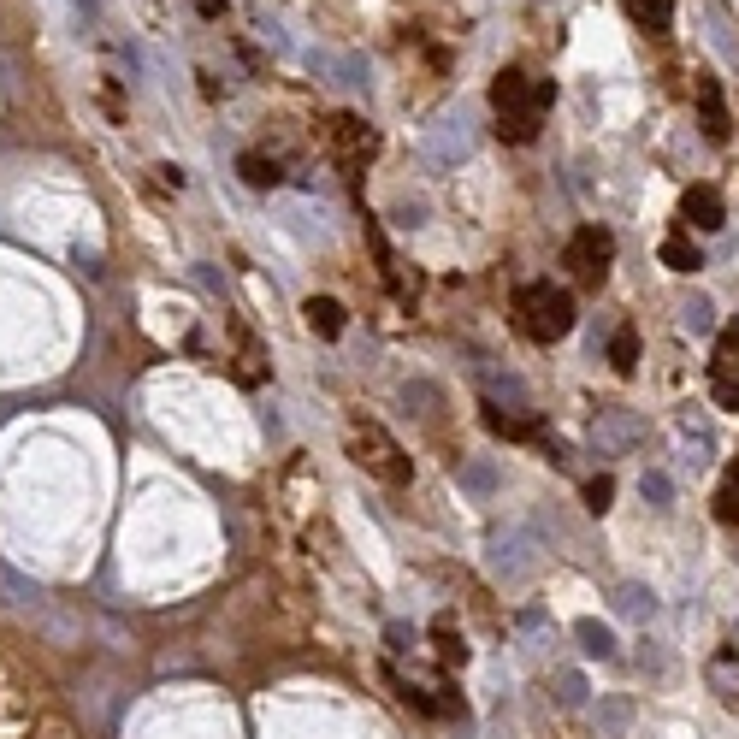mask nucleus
I'll return each instance as SVG.
<instances>
[{
    "label": "nucleus",
    "mask_w": 739,
    "mask_h": 739,
    "mask_svg": "<svg viewBox=\"0 0 739 739\" xmlns=\"http://www.w3.org/2000/svg\"><path fill=\"white\" fill-rule=\"evenodd\" d=\"M550 83L544 77H527V71H497V83H491V113H497V131L509 136V142H533L538 125H544V113H550Z\"/></svg>",
    "instance_id": "obj_1"
},
{
    "label": "nucleus",
    "mask_w": 739,
    "mask_h": 739,
    "mask_svg": "<svg viewBox=\"0 0 739 739\" xmlns=\"http://www.w3.org/2000/svg\"><path fill=\"white\" fill-rule=\"evenodd\" d=\"M349 462L367 473V479H379V485H391V491H403L408 479H414V462H408V450L379 426V420H349Z\"/></svg>",
    "instance_id": "obj_2"
},
{
    "label": "nucleus",
    "mask_w": 739,
    "mask_h": 739,
    "mask_svg": "<svg viewBox=\"0 0 739 739\" xmlns=\"http://www.w3.org/2000/svg\"><path fill=\"white\" fill-rule=\"evenodd\" d=\"M515 326L533 337V343H556V337L574 332V296L550 278H533L515 290Z\"/></svg>",
    "instance_id": "obj_3"
},
{
    "label": "nucleus",
    "mask_w": 739,
    "mask_h": 739,
    "mask_svg": "<svg viewBox=\"0 0 739 739\" xmlns=\"http://www.w3.org/2000/svg\"><path fill=\"white\" fill-rule=\"evenodd\" d=\"M615 261V237H609L604 225H580L574 237H568V249H562V267L574 272L580 284H598Z\"/></svg>",
    "instance_id": "obj_4"
},
{
    "label": "nucleus",
    "mask_w": 739,
    "mask_h": 739,
    "mask_svg": "<svg viewBox=\"0 0 739 739\" xmlns=\"http://www.w3.org/2000/svg\"><path fill=\"white\" fill-rule=\"evenodd\" d=\"M326 136H332V160L355 178L373 154H379V136H373V125L367 119H355V113H337L332 125H326Z\"/></svg>",
    "instance_id": "obj_5"
},
{
    "label": "nucleus",
    "mask_w": 739,
    "mask_h": 739,
    "mask_svg": "<svg viewBox=\"0 0 739 739\" xmlns=\"http://www.w3.org/2000/svg\"><path fill=\"white\" fill-rule=\"evenodd\" d=\"M710 397H716V408H739V332L734 326L716 337V355H710Z\"/></svg>",
    "instance_id": "obj_6"
},
{
    "label": "nucleus",
    "mask_w": 739,
    "mask_h": 739,
    "mask_svg": "<svg viewBox=\"0 0 739 739\" xmlns=\"http://www.w3.org/2000/svg\"><path fill=\"white\" fill-rule=\"evenodd\" d=\"M680 219H686V225H698V231H722V225H728V202H722V190L692 184V190L680 196Z\"/></svg>",
    "instance_id": "obj_7"
},
{
    "label": "nucleus",
    "mask_w": 739,
    "mask_h": 739,
    "mask_svg": "<svg viewBox=\"0 0 739 739\" xmlns=\"http://www.w3.org/2000/svg\"><path fill=\"white\" fill-rule=\"evenodd\" d=\"M698 113H704V136H710V142H722V136L734 131V119H728V107H722V89H716V83H698Z\"/></svg>",
    "instance_id": "obj_8"
},
{
    "label": "nucleus",
    "mask_w": 739,
    "mask_h": 739,
    "mask_svg": "<svg viewBox=\"0 0 739 739\" xmlns=\"http://www.w3.org/2000/svg\"><path fill=\"white\" fill-rule=\"evenodd\" d=\"M302 314H308V326H314L320 337H343V302H332V296H308Z\"/></svg>",
    "instance_id": "obj_9"
},
{
    "label": "nucleus",
    "mask_w": 739,
    "mask_h": 739,
    "mask_svg": "<svg viewBox=\"0 0 739 739\" xmlns=\"http://www.w3.org/2000/svg\"><path fill=\"white\" fill-rule=\"evenodd\" d=\"M657 255H663V267H669V272H698V267H704V255H698V243H692V237H663V249H657Z\"/></svg>",
    "instance_id": "obj_10"
},
{
    "label": "nucleus",
    "mask_w": 739,
    "mask_h": 739,
    "mask_svg": "<svg viewBox=\"0 0 739 739\" xmlns=\"http://www.w3.org/2000/svg\"><path fill=\"white\" fill-rule=\"evenodd\" d=\"M261 361H267V355H261V343L237 326V379H243V385H261V373H267Z\"/></svg>",
    "instance_id": "obj_11"
},
{
    "label": "nucleus",
    "mask_w": 739,
    "mask_h": 739,
    "mask_svg": "<svg viewBox=\"0 0 739 739\" xmlns=\"http://www.w3.org/2000/svg\"><path fill=\"white\" fill-rule=\"evenodd\" d=\"M432 645H438V663H462V657H468V645H462V633H456L450 615L432 621Z\"/></svg>",
    "instance_id": "obj_12"
},
{
    "label": "nucleus",
    "mask_w": 739,
    "mask_h": 739,
    "mask_svg": "<svg viewBox=\"0 0 739 739\" xmlns=\"http://www.w3.org/2000/svg\"><path fill=\"white\" fill-rule=\"evenodd\" d=\"M627 12H633V24H645V30H669L674 24V0H627Z\"/></svg>",
    "instance_id": "obj_13"
},
{
    "label": "nucleus",
    "mask_w": 739,
    "mask_h": 739,
    "mask_svg": "<svg viewBox=\"0 0 739 739\" xmlns=\"http://www.w3.org/2000/svg\"><path fill=\"white\" fill-rule=\"evenodd\" d=\"M609 361H615V373H633L639 367V332L633 326H621V332L609 337Z\"/></svg>",
    "instance_id": "obj_14"
},
{
    "label": "nucleus",
    "mask_w": 739,
    "mask_h": 739,
    "mask_svg": "<svg viewBox=\"0 0 739 739\" xmlns=\"http://www.w3.org/2000/svg\"><path fill=\"white\" fill-rule=\"evenodd\" d=\"M237 172H243V184H255V190H272V184H278V160H267V154H243Z\"/></svg>",
    "instance_id": "obj_15"
},
{
    "label": "nucleus",
    "mask_w": 739,
    "mask_h": 739,
    "mask_svg": "<svg viewBox=\"0 0 739 739\" xmlns=\"http://www.w3.org/2000/svg\"><path fill=\"white\" fill-rule=\"evenodd\" d=\"M716 521H722V527H739V462L728 468L722 491H716Z\"/></svg>",
    "instance_id": "obj_16"
},
{
    "label": "nucleus",
    "mask_w": 739,
    "mask_h": 739,
    "mask_svg": "<svg viewBox=\"0 0 739 739\" xmlns=\"http://www.w3.org/2000/svg\"><path fill=\"white\" fill-rule=\"evenodd\" d=\"M574 633L586 639V651H592V657H615V633H609V627H598V621H580Z\"/></svg>",
    "instance_id": "obj_17"
},
{
    "label": "nucleus",
    "mask_w": 739,
    "mask_h": 739,
    "mask_svg": "<svg viewBox=\"0 0 739 739\" xmlns=\"http://www.w3.org/2000/svg\"><path fill=\"white\" fill-rule=\"evenodd\" d=\"M680 314H686V326H692V332H710V326H716V308H710V296H692Z\"/></svg>",
    "instance_id": "obj_18"
},
{
    "label": "nucleus",
    "mask_w": 739,
    "mask_h": 739,
    "mask_svg": "<svg viewBox=\"0 0 739 739\" xmlns=\"http://www.w3.org/2000/svg\"><path fill=\"white\" fill-rule=\"evenodd\" d=\"M639 491H645V497H651V503H657V509H669V497H674V485H669V473H645V479H639Z\"/></svg>",
    "instance_id": "obj_19"
},
{
    "label": "nucleus",
    "mask_w": 739,
    "mask_h": 739,
    "mask_svg": "<svg viewBox=\"0 0 739 739\" xmlns=\"http://www.w3.org/2000/svg\"><path fill=\"white\" fill-rule=\"evenodd\" d=\"M609 497H615V479H609V473H598V479L586 485V503H592V509L604 515V509H609Z\"/></svg>",
    "instance_id": "obj_20"
},
{
    "label": "nucleus",
    "mask_w": 739,
    "mask_h": 739,
    "mask_svg": "<svg viewBox=\"0 0 739 739\" xmlns=\"http://www.w3.org/2000/svg\"><path fill=\"white\" fill-rule=\"evenodd\" d=\"M621 609H627V615H651V592H639V586L621 592Z\"/></svg>",
    "instance_id": "obj_21"
}]
</instances>
